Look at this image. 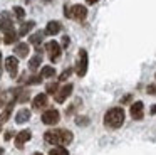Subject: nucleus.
<instances>
[{
	"mask_svg": "<svg viewBox=\"0 0 156 155\" xmlns=\"http://www.w3.org/2000/svg\"><path fill=\"white\" fill-rule=\"evenodd\" d=\"M41 62H42V54H35L34 57H30V61H29V69L30 71H37L39 67H41Z\"/></svg>",
	"mask_w": 156,
	"mask_h": 155,
	"instance_id": "nucleus-17",
	"label": "nucleus"
},
{
	"mask_svg": "<svg viewBox=\"0 0 156 155\" xmlns=\"http://www.w3.org/2000/svg\"><path fill=\"white\" fill-rule=\"evenodd\" d=\"M69 44H71V39H69L67 36H64V37H62V47H64V49H67Z\"/></svg>",
	"mask_w": 156,
	"mask_h": 155,
	"instance_id": "nucleus-28",
	"label": "nucleus"
},
{
	"mask_svg": "<svg viewBox=\"0 0 156 155\" xmlns=\"http://www.w3.org/2000/svg\"><path fill=\"white\" fill-rule=\"evenodd\" d=\"M64 15L67 17V19H71V7H69L67 3L64 5Z\"/></svg>",
	"mask_w": 156,
	"mask_h": 155,
	"instance_id": "nucleus-30",
	"label": "nucleus"
},
{
	"mask_svg": "<svg viewBox=\"0 0 156 155\" xmlns=\"http://www.w3.org/2000/svg\"><path fill=\"white\" fill-rule=\"evenodd\" d=\"M42 79H44V78H42L41 74H39V76H30V78L27 79V84H39Z\"/></svg>",
	"mask_w": 156,
	"mask_h": 155,
	"instance_id": "nucleus-25",
	"label": "nucleus"
},
{
	"mask_svg": "<svg viewBox=\"0 0 156 155\" xmlns=\"http://www.w3.org/2000/svg\"><path fill=\"white\" fill-rule=\"evenodd\" d=\"M72 89H74V86H72V84H66V86H62L61 89L55 93V96H54L55 101H57V103H64V101L72 94Z\"/></svg>",
	"mask_w": 156,
	"mask_h": 155,
	"instance_id": "nucleus-9",
	"label": "nucleus"
},
{
	"mask_svg": "<svg viewBox=\"0 0 156 155\" xmlns=\"http://www.w3.org/2000/svg\"><path fill=\"white\" fill-rule=\"evenodd\" d=\"M49 153H51V155H69V152L66 150L64 147H54Z\"/></svg>",
	"mask_w": 156,
	"mask_h": 155,
	"instance_id": "nucleus-21",
	"label": "nucleus"
},
{
	"mask_svg": "<svg viewBox=\"0 0 156 155\" xmlns=\"http://www.w3.org/2000/svg\"><path fill=\"white\" fill-rule=\"evenodd\" d=\"M131 94H126V96H122V100H121V103L122 104H126V103H129V101H131Z\"/></svg>",
	"mask_w": 156,
	"mask_h": 155,
	"instance_id": "nucleus-31",
	"label": "nucleus"
},
{
	"mask_svg": "<svg viewBox=\"0 0 156 155\" xmlns=\"http://www.w3.org/2000/svg\"><path fill=\"white\" fill-rule=\"evenodd\" d=\"M129 113H131L133 120H143V116H144V104H143V101H136V103H133Z\"/></svg>",
	"mask_w": 156,
	"mask_h": 155,
	"instance_id": "nucleus-8",
	"label": "nucleus"
},
{
	"mask_svg": "<svg viewBox=\"0 0 156 155\" xmlns=\"http://www.w3.org/2000/svg\"><path fill=\"white\" fill-rule=\"evenodd\" d=\"M124 118H126V113L121 106H114V108H109L108 111L104 113V127L108 128H119L122 123H124Z\"/></svg>",
	"mask_w": 156,
	"mask_h": 155,
	"instance_id": "nucleus-2",
	"label": "nucleus"
},
{
	"mask_svg": "<svg viewBox=\"0 0 156 155\" xmlns=\"http://www.w3.org/2000/svg\"><path fill=\"white\" fill-rule=\"evenodd\" d=\"M32 155H44V153H39V152H35V153H32Z\"/></svg>",
	"mask_w": 156,
	"mask_h": 155,
	"instance_id": "nucleus-38",
	"label": "nucleus"
},
{
	"mask_svg": "<svg viewBox=\"0 0 156 155\" xmlns=\"http://www.w3.org/2000/svg\"><path fill=\"white\" fill-rule=\"evenodd\" d=\"M14 52H15V56H17V57H27V54H29V44L27 42H19L17 46H15Z\"/></svg>",
	"mask_w": 156,
	"mask_h": 155,
	"instance_id": "nucleus-15",
	"label": "nucleus"
},
{
	"mask_svg": "<svg viewBox=\"0 0 156 155\" xmlns=\"http://www.w3.org/2000/svg\"><path fill=\"white\" fill-rule=\"evenodd\" d=\"M12 138V131H7V133H5V140H10Z\"/></svg>",
	"mask_w": 156,
	"mask_h": 155,
	"instance_id": "nucleus-35",
	"label": "nucleus"
},
{
	"mask_svg": "<svg viewBox=\"0 0 156 155\" xmlns=\"http://www.w3.org/2000/svg\"><path fill=\"white\" fill-rule=\"evenodd\" d=\"M5 96H7L5 93H0V108H4L5 104Z\"/></svg>",
	"mask_w": 156,
	"mask_h": 155,
	"instance_id": "nucleus-32",
	"label": "nucleus"
},
{
	"mask_svg": "<svg viewBox=\"0 0 156 155\" xmlns=\"http://www.w3.org/2000/svg\"><path fill=\"white\" fill-rule=\"evenodd\" d=\"M0 78H2V52H0Z\"/></svg>",
	"mask_w": 156,
	"mask_h": 155,
	"instance_id": "nucleus-36",
	"label": "nucleus"
},
{
	"mask_svg": "<svg viewBox=\"0 0 156 155\" xmlns=\"http://www.w3.org/2000/svg\"><path fill=\"white\" fill-rule=\"evenodd\" d=\"M30 138H32L30 130H22V131H19V133L15 135V145H17V148H22L29 140H30Z\"/></svg>",
	"mask_w": 156,
	"mask_h": 155,
	"instance_id": "nucleus-11",
	"label": "nucleus"
},
{
	"mask_svg": "<svg viewBox=\"0 0 156 155\" xmlns=\"http://www.w3.org/2000/svg\"><path fill=\"white\" fill-rule=\"evenodd\" d=\"M44 34H45V32H35V34H32V36L29 37L30 44H34L35 47H39V46L42 44V40H44Z\"/></svg>",
	"mask_w": 156,
	"mask_h": 155,
	"instance_id": "nucleus-18",
	"label": "nucleus"
},
{
	"mask_svg": "<svg viewBox=\"0 0 156 155\" xmlns=\"http://www.w3.org/2000/svg\"><path fill=\"white\" fill-rule=\"evenodd\" d=\"M0 130H2V125H0Z\"/></svg>",
	"mask_w": 156,
	"mask_h": 155,
	"instance_id": "nucleus-40",
	"label": "nucleus"
},
{
	"mask_svg": "<svg viewBox=\"0 0 156 155\" xmlns=\"http://www.w3.org/2000/svg\"><path fill=\"white\" fill-rule=\"evenodd\" d=\"M45 91H47V94H55L59 91V84L57 83H49L47 88H45Z\"/></svg>",
	"mask_w": 156,
	"mask_h": 155,
	"instance_id": "nucleus-23",
	"label": "nucleus"
},
{
	"mask_svg": "<svg viewBox=\"0 0 156 155\" xmlns=\"http://www.w3.org/2000/svg\"><path fill=\"white\" fill-rule=\"evenodd\" d=\"M44 2H45V3H49V2H51V0H44Z\"/></svg>",
	"mask_w": 156,
	"mask_h": 155,
	"instance_id": "nucleus-39",
	"label": "nucleus"
},
{
	"mask_svg": "<svg viewBox=\"0 0 156 155\" xmlns=\"http://www.w3.org/2000/svg\"><path fill=\"white\" fill-rule=\"evenodd\" d=\"M149 113H151V115H156V104H153V106L149 108Z\"/></svg>",
	"mask_w": 156,
	"mask_h": 155,
	"instance_id": "nucleus-33",
	"label": "nucleus"
},
{
	"mask_svg": "<svg viewBox=\"0 0 156 155\" xmlns=\"http://www.w3.org/2000/svg\"><path fill=\"white\" fill-rule=\"evenodd\" d=\"M14 13H15V19H17V20H24L25 10L22 9V7H14Z\"/></svg>",
	"mask_w": 156,
	"mask_h": 155,
	"instance_id": "nucleus-22",
	"label": "nucleus"
},
{
	"mask_svg": "<svg viewBox=\"0 0 156 155\" xmlns=\"http://www.w3.org/2000/svg\"><path fill=\"white\" fill-rule=\"evenodd\" d=\"M87 66H89V59H87V51L81 49L77 56V62H76V73L79 78H84L87 73Z\"/></svg>",
	"mask_w": 156,
	"mask_h": 155,
	"instance_id": "nucleus-3",
	"label": "nucleus"
},
{
	"mask_svg": "<svg viewBox=\"0 0 156 155\" xmlns=\"http://www.w3.org/2000/svg\"><path fill=\"white\" fill-rule=\"evenodd\" d=\"M0 155H4V148H0Z\"/></svg>",
	"mask_w": 156,
	"mask_h": 155,
	"instance_id": "nucleus-37",
	"label": "nucleus"
},
{
	"mask_svg": "<svg viewBox=\"0 0 156 155\" xmlns=\"http://www.w3.org/2000/svg\"><path fill=\"white\" fill-rule=\"evenodd\" d=\"M61 30H62V24L57 22V20H51V22L45 25L44 32L47 34V36H55V34H59Z\"/></svg>",
	"mask_w": 156,
	"mask_h": 155,
	"instance_id": "nucleus-13",
	"label": "nucleus"
},
{
	"mask_svg": "<svg viewBox=\"0 0 156 155\" xmlns=\"http://www.w3.org/2000/svg\"><path fill=\"white\" fill-rule=\"evenodd\" d=\"M76 123H77V125H89V118L77 116V118H76Z\"/></svg>",
	"mask_w": 156,
	"mask_h": 155,
	"instance_id": "nucleus-27",
	"label": "nucleus"
},
{
	"mask_svg": "<svg viewBox=\"0 0 156 155\" xmlns=\"http://www.w3.org/2000/svg\"><path fill=\"white\" fill-rule=\"evenodd\" d=\"M72 74V67H67V69H64L62 71V74L59 76V81H66V79H69V76Z\"/></svg>",
	"mask_w": 156,
	"mask_h": 155,
	"instance_id": "nucleus-24",
	"label": "nucleus"
},
{
	"mask_svg": "<svg viewBox=\"0 0 156 155\" xmlns=\"http://www.w3.org/2000/svg\"><path fill=\"white\" fill-rule=\"evenodd\" d=\"M34 27H35V22H34V20H29V22H24V24L20 25V29H19V36H20V37L27 36V34L30 32V30L34 29Z\"/></svg>",
	"mask_w": 156,
	"mask_h": 155,
	"instance_id": "nucleus-16",
	"label": "nucleus"
},
{
	"mask_svg": "<svg viewBox=\"0 0 156 155\" xmlns=\"http://www.w3.org/2000/svg\"><path fill=\"white\" fill-rule=\"evenodd\" d=\"M146 91H148V94H156V84H149Z\"/></svg>",
	"mask_w": 156,
	"mask_h": 155,
	"instance_id": "nucleus-29",
	"label": "nucleus"
},
{
	"mask_svg": "<svg viewBox=\"0 0 156 155\" xmlns=\"http://www.w3.org/2000/svg\"><path fill=\"white\" fill-rule=\"evenodd\" d=\"M77 104H81V101H76V103L74 104H71V106H69L67 108V110H66V115H72V113H74V111H76V108H77Z\"/></svg>",
	"mask_w": 156,
	"mask_h": 155,
	"instance_id": "nucleus-26",
	"label": "nucleus"
},
{
	"mask_svg": "<svg viewBox=\"0 0 156 155\" xmlns=\"http://www.w3.org/2000/svg\"><path fill=\"white\" fill-rule=\"evenodd\" d=\"M0 30H2L4 34L14 30V20H12V15L7 12V10L0 12Z\"/></svg>",
	"mask_w": 156,
	"mask_h": 155,
	"instance_id": "nucleus-5",
	"label": "nucleus"
},
{
	"mask_svg": "<svg viewBox=\"0 0 156 155\" xmlns=\"http://www.w3.org/2000/svg\"><path fill=\"white\" fill-rule=\"evenodd\" d=\"M59 120H61V113L57 110H54V108L42 113V123L45 125H57Z\"/></svg>",
	"mask_w": 156,
	"mask_h": 155,
	"instance_id": "nucleus-7",
	"label": "nucleus"
},
{
	"mask_svg": "<svg viewBox=\"0 0 156 155\" xmlns=\"http://www.w3.org/2000/svg\"><path fill=\"white\" fill-rule=\"evenodd\" d=\"M5 69L9 71L10 78H15V76H17V71H19V59H17V57L9 56L7 59H5Z\"/></svg>",
	"mask_w": 156,
	"mask_h": 155,
	"instance_id": "nucleus-10",
	"label": "nucleus"
},
{
	"mask_svg": "<svg viewBox=\"0 0 156 155\" xmlns=\"http://www.w3.org/2000/svg\"><path fill=\"white\" fill-rule=\"evenodd\" d=\"M55 74V69L52 66H44L42 67V71H41V76L42 78H52Z\"/></svg>",
	"mask_w": 156,
	"mask_h": 155,
	"instance_id": "nucleus-20",
	"label": "nucleus"
},
{
	"mask_svg": "<svg viewBox=\"0 0 156 155\" xmlns=\"http://www.w3.org/2000/svg\"><path fill=\"white\" fill-rule=\"evenodd\" d=\"M86 17H87V9L81 3H76L71 7V19L77 20V22H84Z\"/></svg>",
	"mask_w": 156,
	"mask_h": 155,
	"instance_id": "nucleus-6",
	"label": "nucleus"
},
{
	"mask_svg": "<svg viewBox=\"0 0 156 155\" xmlns=\"http://www.w3.org/2000/svg\"><path fill=\"white\" fill-rule=\"evenodd\" d=\"M19 37H20V36H19V32H15V30H10V32H7V34L4 36V42L10 46V44H14L15 40L19 39Z\"/></svg>",
	"mask_w": 156,
	"mask_h": 155,
	"instance_id": "nucleus-19",
	"label": "nucleus"
},
{
	"mask_svg": "<svg viewBox=\"0 0 156 155\" xmlns=\"http://www.w3.org/2000/svg\"><path fill=\"white\" fill-rule=\"evenodd\" d=\"M86 2H87V5H94V3H98L99 0H86Z\"/></svg>",
	"mask_w": 156,
	"mask_h": 155,
	"instance_id": "nucleus-34",
	"label": "nucleus"
},
{
	"mask_svg": "<svg viewBox=\"0 0 156 155\" xmlns=\"http://www.w3.org/2000/svg\"><path fill=\"white\" fill-rule=\"evenodd\" d=\"M44 140L51 145L55 147H64V145L72 143L74 140V135L71 130H66V128H57V130H49L44 133Z\"/></svg>",
	"mask_w": 156,
	"mask_h": 155,
	"instance_id": "nucleus-1",
	"label": "nucleus"
},
{
	"mask_svg": "<svg viewBox=\"0 0 156 155\" xmlns=\"http://www.w3.org/2000/svg\"><path fill=\"white\" fill-rule=\"evenodd\" d=\"M49 103V98H47V93H39L37 96L32 100V108L34 110H41V108H45Z\"/></svg>",
	"mask_w": 156,
	"mask_h": 155,
	"instance_id": "nucleus-12",
	"label": "nucleus"
},
{
	"mask_svg": "<svg viewBox=\"0 0 156 155\" xmlns=\"http://www.w3.org/2000/svg\"><path fill=\"white\" fill-rule=\"evenodd\" d=\"M29 120H30V111H29L27 108H22V110L17 111V115H15V121H17L19 125L27 123Z\"/></svg>",
	"mask_w": 156,
	"mask_h": 155,
	"instance_id": "nucleus-14",
	"label": "nucleus"
},
{
	"mask_svg": "<svg viewBox=\"0 0 156 155\" xmlns=\"http://www.w3.org/2000/svg\"><path fill=\"white\" fill-rule=\"evenodd\" d=\"M45 51H47L49 59H51L52 62H57V61L61 59V54H62V46H61L59 42H55V40H49V42L45 44Z\"/></svg>",
	"mask_w": 156,
	"mask_h": 155,
	"instance_id": "nucleus-4",
	"label": "nucleus"
}]
</instances>
